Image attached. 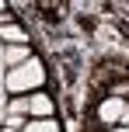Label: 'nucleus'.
Wrapping results in <instances>:
<instances>
[{
    "label": "nucleus",
    "instance_id": "f03ea898",
    "mask_svg": "<svg viewBox=\"0 0 129 132\" xmlns=\"http://www.w3.org/2000/svg\"><path fill=\"white\" fill-rule=\"evenodd\" d=\"M122 111H126V97H105L101 104H98V125H105V129L119 125Z\"/></svg>",
    "mask_w": 129,
    "mask_h": 132
},
{
    "label": "nucleus",
    "instance_id": "20e7f679",
    "mask_svg": "<svg viewBox=\"0 0 129 132\" xmlns=\"http://www.w3.org/2000/svg\"><path fill=\"white\" fill-rule=\"evenodd\" d=\"M28 59H32V49H28V45H11V49L4 52V63L11 66V70L21 66V63H28Z\"/></svg>",
    "mask_w": 129,
    "mask_h": 132
},
{
    "label": "nucleus",
    "instance_id": "1a4fd4ad",
    "mask_svg": "<svg viewBox=\"0 0 129 132\" xmlns=\"http://www.w3.org/2000/svg\"><path fill=\"white\" fill-rule=\"evenodd\" d=\"M108 132H129V129L126 125H115V129H108Z\"/></svg>",
    "mask_w": 129,
    "mask_h": 132
},
{
    "label": "nucleus",
    "instance_id": "7ed1b4c3",
    "mask_svg": "<svg viewBox=\"0 0 129 132\" xmlns=\"http://www.w3.org/2000/svg\"><path fill=\"white\" fill-rule=\"evenodd\" d=\"M28 115H35V118H52V97L49 94H42V90H35V94H28Z\"/></svg>",
    "mask_w": 129,
    "mask_h": 132
},
{
    "label": "nucleus",
    "instance_id": "39448f33",
    "mask_svg": "<svg viewBox=\"0 0 129 132\" xmlns=\"http://www.w3.org/2000/svg\"><path fill=\"white\" fill-rule=\"evenodd\" d=\"M0 38L11 42V45H28V31H21L18 24H4L0 28Z\"/></svg>",
    "mask_w": 129,
    "mask_h": 132
},
{
    "label": "nucleus",
    "instance_id": "6e6552de",
    "mask_svg": "<svg viewBox=\"0 0 129 132\" xmlns=\"http://www.w3.org/2000/svg\"><path fill=\"white\" fill-rule=\"evenodd\" d=\"M119 125H126V129H129V104H126V111H122V118H119Z\"/></svg>",
    "mask_w": 129,
    "mask_h": 132
},
{
    "label": "nucleus",
    "instance_id": "f257e3e1",
    "mask_svg": "<svg viewBox=\"0 0 129 132\" xmlns=\"http://www.w3.org/2000/svg\"><path fill=\"white\" fill-rule=\"evenodd\" d=\"M45 84V66H42L39 59H28L21 66H14L11 73H7V90L11 94H25V90H39V87Z\"/></svg>",
    "mask_w": 129,
    "mask_h": 132
},
{
    "label": "nucleus",
    "instance_id": "423d86ee",
    "mask_svg": "<svg viewBox=\"0 0 129 132\" xmlns=\"http://www.w3.org/2000/svg\"><path fill=\"white\" fill-rule=\"evenodd\" d=\"M21 132H59V122L56 118H35V122H28Z\"/></svg>",
    "mask_w": 129,
    "mask_h": 132
},
{
    "label": "nucleus",
    "instance_id": "0eeeda50",
    "mask_svg": "<svg viewBox=\"0 0 129 132\" xmlns=\"http://www.w3.org/2000/svg\"><path fill=\"white\" fill-rule=\"evenodd\" d=\"M126 94H129V84H115L108 90V97H126Z\"/></svg>",
    "mask_w": 129,
    "mask_h": 132
},
{
    "label": "nucleus",
    "instance_id": "9d476101",
    "mask_svg": "<svg viewBox=\"0 0 129 132\" xmlns=\"http://www.w3.org/2000/svg\"><path fill=\"white\" fill-rule=\"evenodd\" d=\"M4 11H7V4H4V0H0V14H4Z\"/></svg>",
    "mask_w": 129,
    "mask_h": 132
}]
</instances>
